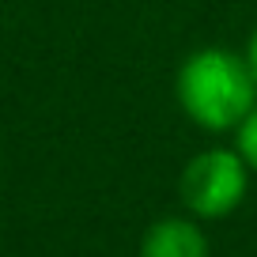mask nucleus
<instances>
[{"mask_svg":"<svg viewBox=\"0 0 257 257\" xmlns=\"http://www.w3.org/2000/svg\"><path fill=\"white\" fill-rule=\"evenodd\" d=\"M174 95L182 113L208 133H231L257 106V83L246 61L231 49H197L174 76Z\"/></svg>","mask_w":257,"mask_h":257,"instance_id":"nucleus-1","label":"nucleus"},{"mask_svg":"<svg viewBox=\"0 0 257 257\" xmlns=\"http://www.w3.org/2000/svg\"><path fill=\"white\" fill-rule=\"evenodd\" d=\"M249 167L234 148H208L197 152L182 167L178 197L193 219H223L246 201Z\"/></svg>","mask_w":257,"mask_h":257,"instance_id":"nucleus-2","label":"nucleus"},{"mask_svg":"<svg viewBox=\"0 0 257 257\" xmlns=\"http://www.w3.org/2000/svg\"><path fill=\"white\" fill-rule=\"evenodd\" d=\"M242 61H246L249 76H253V83H257V31L249 34V42H246V53H242Z\"/></svg>","mask_w":257,"mask_h":257,"instance_id":"nucleus-5","label":"nucleus"},{"mask_svg":"<svg viewBox=\"0 0 257 257\" xmlns=\"http://www.w3.org/2000/svg\"><path fill=\"white\" fill-rule=\"evenodd\" d=\"M234 152L246 159L249 170H257V106L242 117V125L234 128Z\"/></svg>","mask_w":257,"mask_h":257,"instance_id":"nucleus-4","label":"nucleus"},{"mask_svg":"<svg viewBox=\"0 0 257 257\" xmlns=\"http://www.w3.org/2000/svg\"><path fill=\"white\" fill-rule=\"evenodd\" d=\"M140 257H208V238L189 216H163L140 238Z\"/></svg>","mask_w":257,"mask_h":257,"instance_id":"nucleus-3","label":"nucleus"}]
</instances>
